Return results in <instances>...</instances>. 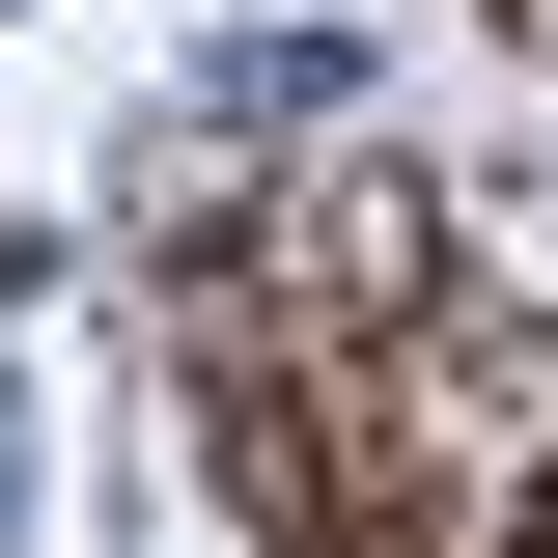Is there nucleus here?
I'll return each mask as SVG.
<instances>
[{
  "label": "nucleus",
  "mask_w": 558,
  "mask_h": 558,
  "mask_svg": "<svg viewBox=\"0 0 558 558\" xmlns=\"http://www.w3.org/2000/svg\"><path fill=\"white\" fill-rule=\"evenodd\" d=\"M0 531H28V418H0Z\"/></svg>",
  "instance_id": "nucleus-1"
},
{
  "label": "nucleus",
  "mask_w": 558,
  "mask_h": 558,
  "mask_svg": "<svg viewBox=\"0 0 558 558\" xmlns=\"http://www.w3.org/2000/svg\"><path fill=\"white\" fill-rule=\"evenodd\" d=\"M531 558H558V531H531Z\"/></svg>",
  "instance_id": "nucleus-2"
}]
</instances>
